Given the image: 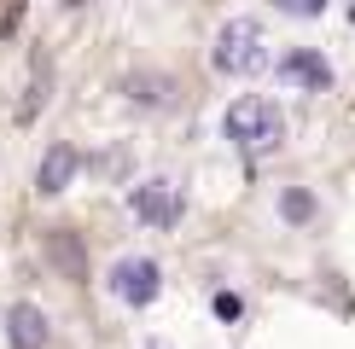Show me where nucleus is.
<instances>
[{"label": "nucleus", "instance_id": "0eeeda50", "mask_svg": "<svg viewBox=\"0 0 355 349\" xmlns=\"http://www.w3.org/2000/svg\"><path fill=\"white\" fill-rule=\"evenodd\" d=\"M47 338H53V326L35 303H12L6 309V343L12 349H47Z\"/></svg>", "mask_w": 355, "mask_h": 349}, {"label": "nucleus", "instance_id": "1a4fd4ad", "mask_svg": "<svg viewBox=\"0 0 355 349\" xmlns=\"http://www.w3.org/2000/svg\"><path fill=\"white\" fill-rule=\"evenodd\" d=\"M279 215H286L291 227H309V222L320 215V204H315L309 186H286V193H279Z\"/></svg>", "mask_w": 355, "mask_h": 349}, {"label": "nucleus", "instance_id": "423d86ee", "mask_svg": "<svg viewBox=\"0 0 355 349\" xmlns=\"http://www.w3.org/2000/svg\"><path fill=\"white\" fill-rule=\"evenodd\" d=\"M279 76H286V87H303V93H327V87H332V64H327L315 47H297V53H286Z\"/></svg>", "mask_w": 355, "mask_h": 349}, {"label": "nucleus", "instance_id": "9d476101", "mask_svg": "<svg viewBox=\"0 0 355 349\" xmlns=\"http://www.w3.org/2000/svg\"><path fill=\"white\" fill-rule=\"evenodd\" d=\"M123 87L140 99V105H169V99H175V82L169 76H128Z\"/></svg>", "mask_w": 355, "mask_h": 349}, {"label": "nucleus", "instance_id": "f257e3e1", "mask_svg": "<svg viewBox=\"0 0 355 349\" xmlns=\"http://www.w3.org/2000/svg\"><path fill=\"white\" fill-rule=\"evenodd\" d=\"M221 128H227V140L239 145V152H257V157L279 152V140H286V116H279V105L262 99V93L233 99L227 116H221Z\"/></svg>", "mask_w": 355, "mask_h": 349}, {"label": "nucleus", "instance_id": "f8f14e48", "mask_svg": "<svg viewBox=\"0 0 355 349\" xmlns=\"http://www.w3.org/2000/svg\"><path fill=\"white\" fill-rule=\"evenodd\" d=\"M279 12H286V18H320L327 0H279Z\"/></svg>", "mask_w": 355, "mask_h": 349}, {"label": "nucleus", "instance_id": "39448f33", "mask_svg": "<svg viewBox=\"0 0 355 349\" xmlns=\"http://www.w3.org/2000/svg\"><path fill=\"white\" fill-rule=\"evenodd\" d=\"M76 169H82V152H76L70 140L47 145V157H41V169H35V193H41V198H58L70 181H76Z\"/></svg>", "mask_w": 355, "mask_h": 349}, {"label": "nucleus", "instance_id": "6e6552de", "mask_svg": "<svg viewBox=\"0 0 355 349\" xmlns=\"http://www.w3.org/2000/svg\"><path fill=\"white\" fill-rule=\"evenodd\" d=\"M47 256H53L58 274H70V280H82V274H87V251H82L76 233H47Z\"/></svg>", "mask_w": 355, "mask_h": 349}, {"label": "nucleus", "instance_id": "9b49d317", "mask_svg": "<svg viewBox=\"0 0 355 349\" xmlns=\"http://www.w3.org/2000/svg\"><path fill=\"white\" fill-rule=\"evenodd\" d=\"M41 99H47V64H35V87H29V99L18 105V123H24V128L41 116Z\"/></svg>", "mask_w": 355, "mask_h": 349}, {"label": "nucleus", "instance_id": "f03ea898", "mask_svg": "<svg viewBox=\"0 0 355 349\" xmlns=\"http://www.w3.org/2000/svg\"><path fill=\"white\" fill-rule=\"evenodd\" d=\"M216 70L221 76H257L262 64H268V35H262V24L257 18H227L216 29Z\"/></svg>", "mask_w": 355, "mask_h": 349}, {"label": "nucleus", "instance_id": "7ed1b4c3", "mask_svg": "<svg viewBox=\"0 0 355 349\" xmlns=\"http://www.w3.org/2000/svg\"><path fill=\"white\" fill-rule=\"evenodd\" d=\"M128 204H135V215L146 227H157V233H169L175 222H181V186L164 181V174H152V181H140L135 193H128Z\"/></svg>", "mask_w": 355, "mask_h": 349}, {"label": "nucleus", "instance_id": "20e7f679", "mask_svg": "<svg viewBox=\"0 0 355 349\" xmlns=\"http://www.w3.org/2000/svg\"><path fill=\"white\" fill-rule=\"evenodd\" d=\"M111 291L128 303V309H146V303H157V291H164V274H157L152 256H123L111 268Z\"/></svg>", "mask_w": 355, "mask_h": 349}]
</instances>
